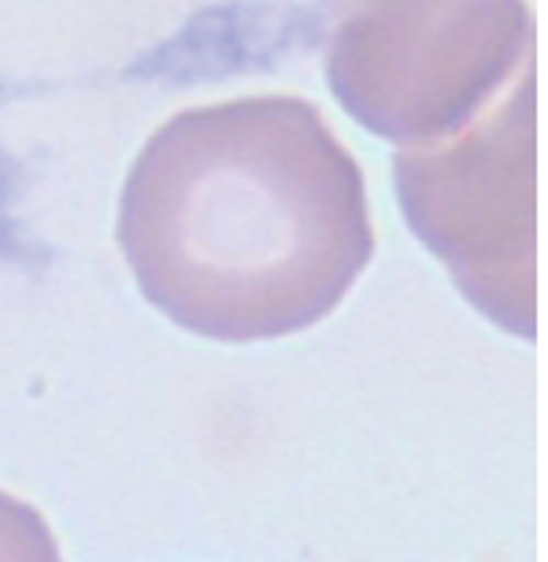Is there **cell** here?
I'll list each match as a JSON object with an SVG mask.
<instances>
[{
    "label": "cell",
    "instance_id": "cell-1",
    "mask_svg": "<svg viewBox=\"0 0 548 562\" xmlns=\"http://www.w3.org/2000/svg\"><path fill=\"white\" fill-rule=\"evenodd\" d=\"M121 244L146 294L335 302L371 255L364 178L313 102L251 94L178 113L124 186Z\"/></svg>",
    "mask_w": 548,
    "mask_h": 562
},
{
    "label": "cell",
    "instance_id": "cell-2",
    "mask_svg": "<svg viewBox=\"0 0 548 562\" xmlns=\"http://www.w3.org/2000/svg\"><path fill=\"white\" fill-rule=\"evenodd\" d=\"M530 55L523 0H338L327 74L385 135L455 121Z\"/></svg>",
    "mask_w": 548,
    "mask_h": 562
},
{
    "label": "cell",
    "instance_id": "cell-3",
    "mask_svg": "<svg viewBox=\"0 0 548 562\" xmlns=\"http://www.w3.org/2000/svg\"><path fill=\"white\" fill-rule=\"evenodd\" d=\"M52 261V250L26 218V171L0 138V269L37 272Z\"/></svg>",
    "mask_w": 548,
    "mask_h": 562
}]
</instances>
